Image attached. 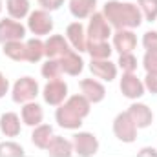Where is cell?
Here are the masks:
<instances>
[{"label":"cell","instance_id":"6da1fadb","mask_svg":"<svg viewBox=\"0 0 157 157\" xmlns=\"http://www.w3.org/2000/svg\"><path fill=\"white\" fill-rule=\"evenodd\" d=\"M39 95V84L37 80L31 77H22L18 78L13 86V101L15 102H22L28 104L31 102L35 97Z\"/></svg>","mask_w":157,"mask_h":157},{"label":"cell","instance_id":"7a4b0ae2","mask_svg":"<svg viewBox=\"0 0 157 157\" xmlns=\"http://www.w3.org/2000/svg\"><path fill=\"white\" fill-rule=\"evenodd\" d=\"M113 133L119 141L122 143H133L137 137V126L133 124V121L130 119L128 112L126 113H119L113 121Z\"/></svg>","mask_w":157,"mask_h":157},{"label":"cell","instance_id":"3957f363","mask_svg":"<svg viewBox=\"0 0 157 157\" xmlns=\"http://www.w3.org/2000/svg\"><path fill=\"white\" fill-rule=\"evenodd\" d=\"M68 97V86L66 82H62L60 78L49 80L44 88V101L51 106H60L64 102V99Z\"/></svg>","mask_w":157,"mask_h":157},{"label":"cell","instance_id":"277c9868","mask_svg":"<svg viewBox=\"0 0 157 157\" xmlns=\"http://www.w3.org/2000/svg\"><path fill=\"white\" fill-rule=\"evenodd\" d=\"M26 37V28L11 18L0 20V42H15V40H22Z\"/></svg>","mask_w":157,"mask_h":157},{"label":"cell","instance_id":"5b68a950","mask_svg":"<svg viewBox=\"0 0 157 157\" xmlns=\"http://www.w3.org/2000/svg\"><path fill=\"white\" fill-rule=\"evenodd\" d=\"M73 150H75L77 155H82V157L95 155L97 150H99V141L91 133H86V132L77 133L75 141H73Z\"/></svg>","mask_w":157,"mask_h":157},{"label":"cell","instance_id":"8992f818","mask_svg":"<svg viewBox=\"0 0 157 157\" xmlns=\"http://www.w3.org/2000/svg\"><path fill=\"white\" fill-rule=\"evenodd\" d=\"M28 26H29V29H31L35 35H48V33L53 29V18L49 17L48 11L39 9V11H33V13L29 15Z\"/></svg>","mask_w":157,"mask_h":157},{"label":"cell","instance_id":"52a82bcc","mask_svg":"<svg viewBox=\"0 0 157 157\" xmlns=\"http://www.w3.org/2000/svg\"><path fill=\"white\" fill-rule=\"evenodd\" d=\"M112 35L110 31V24L106 22L102 13H93L91 20H90V28H88V37L90 40H108Z\"/></svg>","mask_w":157,"mask_h":157},{"label":"cell","instance_id":"ba28073f","mask_svg":"<svg viewBox=\"0 0 157 157\" xmlns=\"http://www.w3.org/2000/svg\"><path fill=\"white\" fill-rule=\"evenodd\" d=\"M121 91L128 99H139L144 93V84L133 73H124L121 78Z\"/></svg>","mask_w":157,"mask_h":157},{"label":"cell","instance_id":"9c48e42d","mask_svg":"<svg viewBox=\"0 0 157 157\" xmlns=\"http://www.w3.org/2000/svg\"><path fill=\"white\" fill-rule=\"evenodd\" d=\"M68 51H70V46L60 35H53L44 42V55L48 59H60Z\"/></svg>","mask_w":157,"mask_h":157},{"label":"cell","instance_id":"30bf717a","mask_svg":"<svg viewBox=\"0 0 157 157\" xmlns=\"http://www.w3.org/2000/svg\"><path fill=\"white\" fill-rule=\"evenodd\" d=\"M80 91H82V95L90 101V102H101L102 99H104V95H106V90H104V86L101 84V82H97V80H93V78H84V80H80Z\"/></svg>","mask_w":157,"mask_h":157},{"label":"cell","instance_id":"8fae6325","mask_svg":"<svg viewBox=\"0 0 157 157\" xmlns=\"http://www.w3.org/2000/svg\"><path fill=\"white\" fill-rule=\"evenodd\" d=\"M128 115H130V119L133 121V124L137 128H148L152 124V121H154V115H152L150 108L144 106V104H132L130 110H128Z\"/></svg>","mask_w":157,"mask_h":157},{"label":"cell","instance_id":"7c38bea8","mask_svg":"<svg viewBox=\"0 0 157 157\" xmlns=\"http://www.w3.org/2000/svg\"><path fill=\"white\" fill-rule=\"evenodd\" d=\"M90 70H91V73L95 77L102 78V80H108V82H112L113 78L117 77V66L113 62H110V59L108 60H91Z\"/></svg>","mask_w":157,"mask_h":157},{"label":"cell","instance_id":"4fadbf2b","mask_svg":"<svg viewBox=\"0 0 157 157\" xmlns=\"http://www.w3.org/2000/svg\"><path fill=\"white\" fill-rule=\"evenodd\" d=\"M113 46L119 53H132L137 46V39L130 29H119L113 37Z\"/></svg>","mask_w":157,"mask_h":157},{"label":"cell","instance_id":"5bb4252c","mask_svg":"<svg viewBox=\"0 0 157 157\" xmlns=\"http://www.w3.org/2000/svg\"><path fill=\"white\" fill-rule=\"evenodd\" d=\"M59 60H60V66H62V73H68V75H71V77L78 75V73L82 71V68H84V62H82V59L78 57V53L71 51V49H70L66 55H62Z\"/></svg>","mask_w":157,"mask_h":157},{"label":"cell","instance_id":"9a60e30c","mask_svg":"<svg viewBox=\"0 0 157 157\" xmlns=\"http://www.w3.org/2000/svg\"><path fill=\"white\" fill-rule=\"evenodd\" d=\"M86 51L91 55V60H108L113 49L106 40H88Z\"/></svg>","mask_w":157,"mask_h":157},{"label":"cell","instance_id":"2e32d148","mask_svg":"<svg viewBox=\"0 0 157 157\" xmlns=\"http://www.w3.org/2000/svg\"><path fill=\"white\" fill-rule=\"evenodd\" d=\"M104 18L110 20V24L117 29H124V24H122V4L117 0H112V2H106L104 4V11H102Z\"/></svg>","mask_w":157,"mask_h":157},{"label":"cell","instance_id":"e0dca14e","mask_svg":"<svg viewBox=\"0 0 157 157\" xmlns=\"http://www.w3.org/2000/svg\"><path fill=\"white\" fill-rule=\"evenodd\" d=\"M55 117H57V122L62 128H68V130H77V128H80V124H82V119L78 117L77 113H73L66 104L57 110Z\"/></svg>","mask_w":157,"mask_h":157},{"label":"cell","instance_id":"ac0fdd59","mask_svg":"<svg viewBox=\"0 0 157 157\" xmlns=\"http://www.w3.org/2000/svg\"><path fill=\"white\" fill-rule=\"evenodd\" d=\"M66 35H68V40L71 42L73 49H77V51H86V44H88V40H86V33H84V28H82L80 22H73V24H70Z\"/></svg>","mask_w":157,"mask_h":157},{"label":"cell","instance_id":"d6986e66","mask_svg":"<svg viewBox=\"0 0 157 157\" xmlns=\"http://www.w3.org/2000/svg\"><path fill=\"white\" fill-rule=\"evenodd\" d=\"M143 22V13L137 6L133 4H122V24L124 29H132V28H139Z\"/></svg>","mask_w":157,"mask_h":157},{"label":"cell","instance_id":"ffe728a7","mask_svg":"<svg viewBox=\"0 0 157 157\" xmlns=\"http://www.w3.org/2000/svg\"><path fill=\"white\" fill-rule=\"evenodd\" d=\"M48 154L51 157H70L73 154V144L70 141H66L64 137H53L49 146H48Z\"/></svg>","mask_w":157,"mask_h":157},{"label":"cell","instance_id":"44dd1931","mask_svg":"<svg viewBox=\"0 0 157 157\" xmlns=\"http://www.w3.org/2000/svg\"><path fill=\"white\" fill-rule=\"evenodd\" d=\"M0 130L6 137H17L20 133V119L17 113L9 112V113H4L0 119Z\"/></svg>","mask_w":157,"mask_h":157},{"label":"cell","instance_id":"7402d4cb","mask_svg":"<svg viewBox=\"0 0 157 157\" xmlns=\"http://www.w3.org/2000/svg\"><path fill=\"white\" fill-rule=\"evenodd\" d=\"M53 137H55V135H53V130H51V126H48V124H39V126L35 128L33 135H31L33 144H35L37 148H40V150H48V146H49V143H51Z\"/></svg>","mask_w":157,"mask_h":157},{"label":"cell","instance_id":"603a6c76","mask_svg":"<svg viewBox=\"0 0 157 157\" xmlns=\"http://www.w3.org/2000/svg\"><path fill=\"white\" fill-rule=\"evenodd\" d=\"M97 0H70V11L75 18H86L93 13Z\"/></svg>","mask_w":157,"mask_h":157},{"label":"cell","instance_id":"cb8c5ba5","mask_svg":"<svg viewBox=\"0 0 157 157\" xmlns=\"http://www.w3.org/2000/svg\"><path fill=\"white\" fill-rule=\"evenodd\" d=\"M42 117H44V113H42V108H40L37 102H28L24 108H22V121L28 124V126H39L40 122H42Z\"/></svg>","mask_w":157,"mask_h":157},{"label":"cell","instance_id":"d4e9b609","mask_svg":"<svg viewBox=\"0 0 157 157\" xmlns=\"http://www.w3.org/2000/svg\"><path fill=\"white\" fill-rule=\"evenodd\" d=\"M90 104H91V102H90L84 95H73V97H70L68 102H66V106H68L73 113H77L80 119H84L90 113Z\"/></svg>","mask_w":157,"mask_h":157},{"label":"cell","instance_id":"484cf974","mask_svg":"<svg viewBox=\"0 0 157 157\" xmlns=\"http://www.w3.org/2000/svg\"><path fill=\"white\" fill-rule=\"evenodd\" d=\"M44 57V42L40 39H31L26 42V60L28 62H39Z\"/></svg>","mask_w":157,"mask_h":157},{"label":"cell","instance_id":"4316f807","mask_svg":"<svg viewBox=\"0 0 157 157\" xmlns=\"http://www.w3.org/2000/svg\"><path fill=\"white\" fill-rule=\"evenodd\" d=\"M4 53L11 60H26V44L22 40L6 42L4 44Z\"/></svg>","mask_w":157,"mask_h":157},{"label":"cell","instance_id":"83f0119b","mask_svg":"<svg viewBox=\"0 0 157 157\" xmlns=\"http://www.w3.org/2000/svg\"><path fill=\"white\" fill-rule=\"evenodd\" d=\"M29 11L28 0H7V13L11 18H24Z\"/></svg>","mask_w":157,"mask_h":157},{"label":"cell","instance_id":"f1b7e54d","mask_svg":"<svg viewBox=\"0 0 157 157\" xmlns=\"http://www.w3.org/2000/svg\"><path fill=\"white\" fill-rule=\"evenodd\" d=\"M42 75L48 80H55L62 75V66L59 59H48V62L42 66Z\"/></svg>","mask_w":157,"mask_h":157},{"label":"cell","instance_id":"f546056e","mask_svg":"<svg viewBox=\"0 0 157 157\" xmlns=\"http://www.w3.org/2000/svg\"><path fill=\"white\" fill-rule=\"evenodd\" d=\"M139 9L146 20H155L157 18V0H139Z\"/></svg>","mask_w":157,"mask_h":157},{"label":"cell","instance_id":"4dcf8cb0","mask_svg":"<svg viewBox=\"0 0 157 157\" xmlns=\"http://www.w3.org/2000/svg\"><path fill=\"white\" fill-rule=\"evenodd\" d=\"M22 155H24V150H22L20 144L11 143V141L0 144V157H22Z\"/></svg>","mask_w":157,"mask_h":157},{"label":"cell","instance_id":"1f68e13d","mask_svg":"<svg viewBox=\"0 0 157 157\" xmlns=\"http://www.w3.org/2000/svg\"><path fill=\"white\" fill-rule=\"evenodd\" d=\"M119 66L124 73H133L137 70V59L133 57V53H121Z\"/></svg>","mask_w":157,"mask_h":157},{"label":"cell","instance_id":"d6a6232c","mask_svg":"<svg viewBox=\"0 0 157 157\" xmlns=\"http://www.w3.org/2000/svg\"><path fill=\"white\" fill-rule=\"evenodd\" d=\"M143 46L146 51H157V33L155 31H148L143 39Z\"/></svg>","mask_w":157,"mask_h":157},{"label":"cell","instance_id":"836d02e7","mask_svg":"<svg viewBox=\"0 0 157 157\" xmlns=\"http://www.w3.org/2000/svg\"><path fill=\"white\" fill-rule=\"evenodd\" d=\"M144 68L146 71H157V51H146L144 55Z\"/></svg>","mask_w":157,"mask_h":157},{"label":"cell","instance_id":"e575fe53","mask_svg":"<svg viewBox=\"0 0 157 157\" xmlns=\"http://www.w3.org/2000/svg\"><path fill=\"white\" fill-rule=\"evenodd\" d=\"M144 88H148L152 93H157V71H150L144 78Z\"/></svg>","mask_w":157,"mask_h":157},{"label":"cell","instance_id":"d590c367","mask_svg":"<svg viewBox=\"0 0 157 157\" xmlns=\"http://www.w3.org/2000/svg\"><path fill=\"white\" fill-rule=\"evenodd\" d=\"M39 4L44 7V11H55L64 4V0H39Z\"/></svg>","mask_w":157,"mask_h":157},{"label":"cell","instance_id":"8d00e7d4","mask_svg":"<svg viewBox=\"0 0 157 157\" xmlns=\"http://www.w3.org/2000/svg\"><path fill=\"white\" fill-rule=\"evenodd\" d=\"M7 90H9V82H7V78L0 73V99L7 93Z\"/></svg>","mask_w":157,"mask_h":157},{"label":"cell","instance_id":"74e56055","mask_svg":"<svg viewBox=\"0 0 157 157\" xmlns=\"http://www.w3.org/2000/svg\"><path fill=\"white\" fill-rule=\"evenodd\" d=\"M137 157H157V152L154 148H143L141 152H137Z\"/></svg>","mask_w":157,"mask_h":157},{"label":"cell","instance_id":"f35d334b","mask_svg":"<svg viewBox=\"0 0 157 157\" xmlns=\"http://www.w3.org/2000/svg\"><path fill=\"white\" fill-rule=\"evenodd\" d=\"M0 11H2V0H0Z\"/></svg>","mask_w":157,"mask_h":157}]
</instances>
